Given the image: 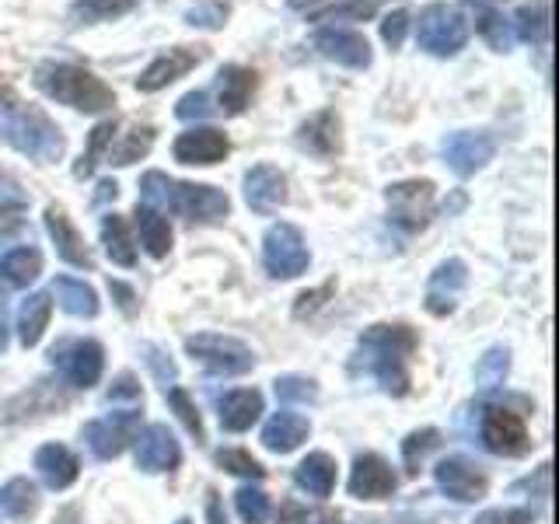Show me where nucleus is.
I'll return each instance as SVG.
<instances>
[{
  "mask_svg": "<svg viewBox=\"0 0 559 524\" xmlns=\"http://www.w3.org/2000/svg\"><path fill=\"white\" fill-rule=\"evenodd\" d=\"M419 336L409 325H371L357 340V354L349 371L354 374H374L378 384L389 395H406L409 392V357L416 354Z\"/></svg>",
  "mask_w": 559,
  "mask_h": 524,
  "instance_id": "obj_1",
  "label": "nucleus"
},
{
  "mask_svg": "<svg viewBox=\"0 0 559 524\" xmlns=\"http://www.w3.org/2000/svg\"><path fill=\"white\" fill-rule=\"evenodd\" d=\"M0 140L39 165L60 162L67 151V140L57 122L35 105H25L8 84H0Z\"/></svg>",
  "mask_w": 559,
  "mask_h": 524,
  "instance_id": "obj_2",
  "label": "nucleus"
},
{
  "mask_svg": "<svg viewBox=\"0 0 559 524\" xmlns=\"http://www.w3.org/2000/svg\"><path fill=\"white\" fill-rule=\"evenodd\" d=\"M140 196H144V203L154 210L162 206V210H171V214L197 221V224H217L227 217V210H231L227 192H221L214 186L175 182L165 171H147L144 179H140Z\"/></svg>",
  "mask_w": 559,
  "mask_h": 524,
  "instance_id": "obj_3",
  "label": "nucleus"
},
{
  "mask_svg": "<svg viewBox=\"0 0 559 524\" xmlns=\"http://www.w3.org/2000/svg\"><path fill=\"white\" fill-rule=\"evenodd\" d=\"M32 81L43 95L57 98V102L70 105V109L87 112V116H102L116 105V95H112L109 84H105L102 78H95L92 70H84L78 63H67V60L39 63Z\"/></svg>",
  "mask_w": 559,
  "mask_h": 524,
  "instance_id": "obj_4",
  "label": "nucleus"
},
{
  "mask_svg": "<svg viewBox=\"0 0 559 524\" xmlns=\"http://www.w3.org/2000/svg\"><path fill=\"white\" fill-rule=\"evenodd\" d=\"M186 354L203 364L210 374H221V378H238V374H249L255 367V354L241 340L231 336H217V332H200V336H189L186 340Z\"/></svg>",
  "mask_w": 559,
  "mask_h": 524,
  "instance_id": "obj_5",
  "label": "nucleus"
},
{
  "mask_svg": "<svg viewBox=\"0 0 559 524\" xmlns=\"http://www.w3.org/2000/svg\"><path fill=\"white\" fill-rule=\"evenodd\" d=\"M468 39V22L459 8L448 4H427L416 22V43L430 57H454Z\"/></svg>",
  "mask_w": 559,
  "mask_h": 524,
  "instance_id": "obj_6",
  "label": "nucleus"
},
{
  "mask_svg": "<svg viewBox=\"0 0 559 524\" xmlns=\"http://www.w3.org/2000/svg\"><path fill=\"white\" fill-rule=\"evenodd\" d=\"M308 245L294 224H273L262 238V266L276 279H294L308 270Z\"/></svg>",
  "mask_w": 559,
  "mask_h": 524,
  "instance_id": "obj_7",
  "label": "nucleus"
},
{
  "mask_svg": "<svg viewBox=\"0 0 559 524\" xmlns=\"http://www.w3.org/2000/svg\"><path fill=\"white\" fill-rule=\"evenodd\" d=\"M384 203H389V217L402 231H424L433 214V182L430 179H406L384 189Z\"/></svg>",
  "mask_w": 559,
  "mask_h": 524,
  "instance_id": "obj_8",
  "label": "nucleus"
},
{
  "mask_svg": "<svg viewBox=\"0 0 559 524\" xmlns=\"http://www.w3.org/2000/svg\"><path fill=\"white\" fill-rule=\"evenodd\" d=\"M483 444L500 458H521L532 451V437L524 427V416L507 406H489L483 416Z\"/></svg>",
  "mask_w": 559,
  "mask_h": 524,
  "instance_id": "obj_9",
  "label": "nucleus"
},
{
  "mask_svg": "<svg viewBox=\"0 0 559 524\" xmlns=\"http://www.w3.org/2000/svg\"><path fill=\"white\" fill-rule=\"evenodd\" d=\"M136 430H140V413L127 409V413L92 419L81 437L87 441V448H92L95 458L109 462V458H119V454L136 441Z\"/></svg>",
  "mask_w": 559,
  "mask_h": 524,
  "instance_id": "obj_10",
  "label": "nucleus"
},
{
  "mask_svg": "<svg viewBox=\"0 0 559 524\" xmlns=\"http://www.w3.org/2000/svg\"><path fill=\"white\" fill-rule=\"evenodd\" d=\"M52 364H60L63 378L74 389H95L105 371V349L95 340H74L60 349H52Z\"/></svg>",
  "mask_w": 559,
  "mask_h": 524,
  "instance_id": "obj_11",
  "label": "nucleus"
},
{
  "mask_svg": "<svg viewBox=\"0 0 559 524\" xmlns=\"http://www.w3.org/2000/svg\"><path fill=\"white\" fill-rule=\"evenodd\" d=\"M433 479L444 497L459 500V503H476L489 489L486 472L468 458H441L433 465Z\"/></svg>",
  "mask_w": 559,
  "mask_h": 524,
  "instance_id": "obj_12",
  "label": "nucleus"
},
{
  "mask_svg": "<svg viewBox=\"0 0 559 524\" xmlns=\"http://www.w3.org/2000/svg\"><path fill=\"white\" fill-rule=\"evenodd\" d=\"M206 57V49L203 46H175V49H165L162 57H154L147 63L144 74L136 78V87L144 95H154V92H162V87H168L171 81H179L186 78L192 67H200Z\"/></svg>",
  "mask_w": 559,
  "mask_h": 524,
  "instance_id": "obj_13",
  "label": "nucleus"
},
{
  "mask_svg": "<svg viewBox=\"0 0 559 524\" xmlns=\"http://www.w3.org/2000/svg\"><path fill=\"white\" fill-rule=\"evenodd\" d=\"M493 154H497V140L489 133L459 130L444 140V162L454 175H462V179L486 168L489 162H493Z\"/></svg>",
  "mask_w": 559,
  "mask_h": 524,
  "instance_id": "obj_14",
  "label": "nucleus"
},
{
  "mask_svg": "<svg viewBox=\"0 0 559 524\" xmlns=\"http://www.w3.org/2000/svg\"><path fill=\"white\" fill-rule=\"evenodd\" d=\"M314 49H319L325 60L349 67V70H367L374 60L371 43L354 28H319L314 32Z\"/></svg>",
  "mask_w": 559,
  "mask_h": 524,
  "instance_id": "obj_15",
  "label": "nucleus"
},
{
  "mask_svg": "<svg viewBox=\"0 0 559 524\" xmlns=\"http://www.w3.org/2000/svg\"><path fill=\"white\" fill-rule=\"evenodd\" d=\"M465 284H468V266H465L462 259L441 262V266L430 273V284H427V297H424L427 311L437 314V319L451 314L454 308H459V301H462Z\"/></svg>",
  "mask_w": 559,
  "mask_h": 524,
  "instance_id": "obj_16",
  "label": "nucleus"
},
{
  "mask_svg": "<svg viewBox=\"0 0 559 524\" xmlns=\"http://www.w3.org/2000/svg\"><path fill=\"white\" fill-rule=\"evenodd\" d=\"M245 203H249L259 217L276 214L287 203V179L276 165H255L245 171Z\"/></svg>",
  "mask_w": 559,
  "mask_h": 524,
  "instance_id": "obj_17",
  "label": "nucleus"
},
{
  "mask_svg": "<svg viewBox=\"0 0 559 524\" xmlns=\"http://www.w3.org/2000/svg\"><path fill=\"white\" fill-rule=\"evenodd\" d=\"M255 84H259V74L252 67H241V63H227L221 67L217 74V87H214V109L224 112V116H241L249 109V102L255 95Z\"/></svg>",
  "mask_w": 559,
  "mask_h": 524,
  "instance_id": "obj_18",
  "label": "nucleus"
},
{
  "mask_svg": "<svg viewBox=\"0 0 559 524\" xmlns=\"http://www.w3.org/2000/svg\"><path fill=\"white\" fill-rule=\"evenodd\" d=\"M395 472L392 465L381 458V454H360V458L354 462V472H349V497L357 500H384L395 493Z\"/></svg>",
  "mask_w": 559,
  "mask_h": 524,
  "instance_id": "obj_19",
  "label": "nucleus"
},
{
  "mask_svg": "<svg viewBox=\"0 0 559 524\" xmlns=\"http://www.w3.org/2000/svg\"><path fill=\"white\" fill-rule=\"evenodd\" d=\"M227 151H231V144H227V136L214 127H197V130H186L175 136V162L182 165H217L227 157Z\"/></svg>",
  "mask_w": 559,
  "mask_h": 524,
  "instance_id": "obj_20",
  "label": "nucleus"
},
{
  "mask_svg": "<svg viewBox=\"0 0 559 524\" xmlns=\"http://www.w3.org/2000/svg\"><path fill=\"white\" fill-rule=\"evenodd\" d=\"M46 231H49L52 245H57V255L63 262H70V266H78V270H95V259H92V252H87L81 231L70 224L63 206H57V203L46 206Z\"/></svg>",
  "mask_w": 559,
  "mask_h": 524,
  "instance_id": "obj_21",
  "label": "nucleus"
},
{
  "mask_svg": "<svg viewBox=\"0 0 559 524\" xmlns=\"http://www.w3.org/2000/svg\"><path fill=\"white\" fill-rule=\"evenodd\" d=\"M182 462V448L165 424H154L136 437V465L144 472H171Z\"/></svg>",
  "mask_w": 559,
  "mask_h": 524,
  "instance_id": "obj_22",
  "label": "nucleus"
},
{
  "mask_svg": "<svg viewBox=\"0 0 559 524\" xmlns=\"http://www.w3.org/2000/svg\"><path fill=\"white\" fill-rule=\"evenodd\" d=\"M297 147L314 154V157H332L343 151V133H340V116L332 109L314 112L297 127Z\"/></svg>",
  "mask_w": 559,
  "mask_h": 524,
  "instance_id": "obj_23",
  "label": "nucleus"
},
{
  "mask_svg": "<svg viewBox=\"0 0 559 524\" xmlns=\"http://www.w3.org/2000/svg\"><path fill=\"white\" fill-rule=\"evenodd\" d=\"M35 472H39V479L49 489H67L78 483L81 462H78V454L63 444H43L35 451Z\"/></svg>",
  "mask_w": 559,
  "mask_h": 524,
  "instance_id": "obj_24",
  "label": "nucleus"
},
{
  "mask_svg": "<svg viewBox=\"0 0 559 524\" xmlns=\"http://www.w3.org/2000/svg\"><path fill=\"white\" fill-rule=\"evenodd\" d=\"M311 433V424L297 413H276L266 427H262V448L273 454H290L294 448H301Z\"/></svg>",
  "mask_w": 559,
  "mask_h": 524,
  "instance_id": "obj_25",
  "label": "nucleus"
},
{
  "mask_svg": "<svg viewBox=\"0 0 559 524\" xmlns=\"http://www.w3.org/2000/svg\"><path fill=\"white\" fill-rule=\"evenodd\" d=\"M294 483L297 489H305L308 497L325 500L332 489H336V462H332L325 451H311L308 458L294 468Z\"/></svg>",
  "mask_w": 559,
  "mask_h": 524,
  "instance_id": "obj_26",
  "label": "nucleus"
},
{
  "mask_svg": "<svg viewBox=\"0 0 559 524\" xmlns=\"http://www.w3.org/2000/svg\"><path fill=\"white\" fill-rule=\"evenodd\" d=\"M262 416V392L255 389H238L221 398V427L231 433L252 430V424Z\"/></svg>",
  "mask_w": 559,
  "mask_h": 524,
  "instance_id": "obj_27",
  "label": "nucleus"
},
{
  "mask_svg": "<svg viewBox=\"0 0 559 524\" xmlns=\"http://www.w3.org/2000/svg\"><path fill=\"white\" fill-rule=\"evenodd\" d=\"M39 273H43V252L32 249V245H22V249H11L0 255V279L14 290L35 284Z\"/></svg>",
  "mask_w": 559,
  "mask_h": 524,
  "instance_id": "obj_28",
  "label": "nucleus"
},
{
  "mask_svg": "<svg viewBox=\"0 0 559 524\" xmlns=\"http://www.w3.org/2000/svg\"><path fill=\"white\" fill-rule=\"evenodd\" d=\"M49 314H52V297H49L46 290L25 297L22 311H17V340H22L25 349L39 346L43 332H46V325H49Z\"/></svg>",
  "mask_w": 559,
  "mask_h": 524,
  "instance_id": "obj_29",
  "label": "nucleus"
},
{
  "mask_svg": "<svg viewBox=\"0 0 559 524\" xmlns=\"http://www.w3.org/2000/svg\"><path fill=\"white\" fill-rule=\"evenodd\" d=\"M133 221H136V227H140V241H144L147 255L165 259L168 249H171V227H168V221L162 217V210H154V206H147V203H136Z\"/></svg>",
  "mask_w": 559,
  "mask_h": 524,
  "instance_id": "obj_30",
  "label": "nucleus"
},
{
  "mask_svg": "<svg viewBox=\"0 0 559 524\" xmlns=\"http://www.w3.org/2000/svg\"><path fill=\"white\" fill-rule=\"evenodd\" d=\"M52 294H57V301L67 314H74V319H95L98 314V294L84 284V279H74V276H57V284H52Z\"/></svg>",
  "mask_w": 559,
  "mask_h": 524,
  "instance_id": "obj_31",
  "label": "nucleus"
},
{
  "mask_svg": "<svg viewBox=\"0 0 559 524\" xmlns=\"http://www.w3.org/2000/svg\"><path fill=\"white\" fill-rule=\"evenodd\" d=\"M102 245H105V252H109V259L116 262V266H136V245H133L127 221H122L119 214L102 217Z\"/></svg>",
  "mask_w": 559,
  "mask_h": 524,
  "instance_id": "obj_32",
  "label": "nucleus"
},
{
  "mask_svg": "<svg viewBox=\"0 0 559 524\" xmlns=\"http://www.w3.org/2000/svg\"><path fill=\"white\" fill-rule=\"evenodd\" d=\"M39 511V489L28 479H11L0 486V514H8L14 521H28Z\"/></svg>",
  "mask_w": 559,
  "mask_h": 524,
  "instance_id": "obj_33",
  "label": "nucleus"
},
{
  "mask_svg": "<svg viewBox=\"0 0 559 524\" xmlns=\"http://www.w3.org/2000/svg\"><path fill=\"white\" fill-rule=\"evenodd\" d=\"M151 147H154V127H147V122H136V127H130V133H122L119 144L109 147L105 162L116 165V168H127V165L140 162V157H147Z\"/></svg>",
  "mask_w": 559,
  "mask_h": 524,
  "instance_id": "obj_34",
  "label": "nucleus"
},
{
  "mask_svg": "<svg viewBox=\"0 0 559 524\" xmlns=\"http://www.w3.org/2000/svg\"><path fill=\"white\" fill-rule=\"evenodd\" d=\"M514 28L518 39L532 43V46H546L549 39V0H532L514 14Z\"/></svg>",
  "mask_w": 559,
  "mask_h": 524,
  "instance_id": "obj_35",
  "label": "nucleus"
},
{
  "mask_svg": "<svg viewBox=\"0 0 559 524\" xmlns=\"http://www.w3.org/2000/svg\"><path fill=\"white\" fill-rule=\"evenodd\" d=\"M133 4H136V0H74V4H70V22H74V25L109 22V17L133 11Z\"/></svg>",
  "mask_w": 559,
  "mask_h": 524,
  "instance_id": "obj_36",
  "label": "nucleus"
},
{
  "mask_svg": "<svg viewBox=\"0 0 559 524\" xmlns=\"http://www.w3.org/2000/svg\"><path fill=\"white\" fill-rule=\"evenodd\" d=\"M472 8H476V28H479V35L483 39L493 46L497 52H507L514 46V32H511V22H507L503 14H497V11H489V8H483V4H476L472 0Z\"/></svg>",
  "mask_w": 559,
  "mask_h": 524,
  "instance_id": "obj_37",
  "label": "nucleus"
},
{
  "mask_svg": "<svg viewBox=\"0 0 559 524\" xmlns=\"http://www.w3.org/2000/svg\"><path fill=\"white\" fill-rule=\"evenodd\" d=\"M112 133H116V119H105V122H98V127L92 130V140H87V151L81 154V162L74 165V175H78V179H87V175L95 171V165L102 162V157L109 154V147H112Z\"/></svg>",
  "mask_w": 559,
  "mask_h": 524,
  "instance_id": "obj_38",
  "label": "nucleus"
},
{
  "mask_svg": "<svg viewBox=\"0 0 559 524\" xmlns=\"http://www.w3.org/2000/svg\"><path fill=\"white\" fill-rule=\"evenodd\" d=\"M441 448V430L433 427H424V430H413L406 441H402V462H406V472L409 476H416L419 465H424V458L430 451Z\"/></svg>",
  "mask_w": 559,
  "mask_h": 524,
  "instance_id": "obj_39",
  "label": "nucleus"
},
{
  "mask_svg": "<svg viewBox=\"0 0 559 524\" xmlns=\"http://www.w3.org/2000/svg\"><path fill=\"white\" fill-rule=\"evenodd\" d=\"M227 17H231V4L227 0H197V4L186 8V25L192 28L217 32L227 25Z\"/></svg>",
  "mask_w": 559,
  "mask_h": 524,
  "instance_id": "obj_40",
  "label": "nucleus"
},
{
  "mask_svg": "<svg viewBox=\"0 0 559 524\" xmlns=\"http://www.w3.org/2000/svg\"><path fill=\"white\" fill-rule=\"evenodd\" d=\"M507 371H511V349H507V346H493L479 360V367H476L479 389H500V384L507 381Z\"/></svg>",
  "mask_w": 559,
  "mask_h": 524,
  "instance_id": "obj_41",
  "label": "nucleus"
},
{
  "mask_svg": "<svg viewBox=\"0 0 559 524\" xmlns=\"http://www.w3.org/2000/svg\"><path fill=\"white\" fill-rule=\"evenodd\" d=\"M165 398H168V406H171L175 413H179V419L186 424V430L203 444V441H206V430H203L200 409H197V402L189 398V392H186V389H165Z\"/></svg>",
  "mask_w": 559,
  "mask_h": 524,
  "instance_id": "obj_42",
  "label": "nucleus"
},
{
  "mask_svg": "<svg viewBox=\"0 0 559 524\" xmlns=\"http://www.w3.org/2000/svg\"><path fill=\"white\" fill-rule=\"evenodd\" d=\"M235 507L245 524H266L270 521V497L262 493V489H252V486H241L235 493Z\"/></svg>",
  "mask_w": 559,
  "mask_h": 524,
  "instance_id": "obj_43",
  "label": "nucleus"
},
{
  "mask_svg": "<svg viewBox=\"0 0 559 524\" xmlns=\"http://www.w3.org/2000/svg\"><path fill=\"white\" fill-rule=\"evenodd\" d=\"M273 392H276L280 402H301V406H308V402H319V384H314L311 378H297V374L276 378Z\"/></svg>",
  "mask_w": 559,
  "mask_h": 524,
  "instance_id": "obj_44",
  "label": "nucleus"
},
{
  "mask_svg": "<svg viewBox=\"0 0 559 524\" xmlns=\"http://www.w3.org/2000/svg\"><path fill=\"white\" fill-rule=\"evenodd\" d=\"M378 8H381V0H346L340 8L314 11L311 22H343V17H349V22H367Z\"/></svg>",
  "mask_w": 559,
  "mask_h": 524,
  "instance_id": "obj_45",
  "label": "nucleus"
},
{
  "mask_svg": "<svg viewBox=\"0 0 559 524\" xmlns=\"http://www.w3.org/2000/svg\"><path fill=\"white\" fill-rule=\"evenodd\" d=\"M217 465L227 468L231 476H241V479H262L266 476V468H262L249 451L241 448H227V451H217Z\"/></svg>",
  "mask_w": 559,
  "mask_h": 524,
  "instance_id": "obj_46",
  "label": "nucleus"
},
{
  "mask_svg": "<svg viewBox=\"0 0 559 524\" xmlns=\"http://www.w3.org/2000/svg\"><path fill=\"white\" fill-rule=\"evenodd\" d=\"M214 98H210V92H189L179 98V105H175V116L179 119H206V116H214Z\"/></svg>",
  "mask_w": 559,
  "mask_h": 524,
  "instance_id": "obj_47",
  "label": "nucleus"
},
{
  "mask_svg": "<svg viewBox=\"0 0 559 524\" xmlns=\"http://www.w3.org/2000/svg\"><path fill=\"white\" fill-rule=\"evenodd\" d=\"M472 524H535L532 507H500V511H486Z\"/></svg>",
  "mask_w": 559,
  "mask_h": 524,
  "instance_id": "obj_48",
  "label": "nucleus"
},
{
  "mask_svg": "<svg viewBox=\"0 0 559 524\" xmlns=\"http://www.w3.org/2000/svg\"><path fill=\"white\" fill-rule=\"evenodd\" d=\"M122 398H130L133 406H144V392H140V384H136L133 374H119L112 381V389L105 392V402H109V406H116V402H122Z\"/></svg>",
  "mask_w": 559,
  "mask_h": 524,
  "instance_id": "obj_49",
  "label": "nucleus"
},
{
  "mask_svg": "<svg viewBox=\"0 0 559 524\" xmlns=\"http://www.w3.org/2000/svg\"><path fill=\"white\" fill-rule=\"evenodd\" d=\"M406 25H409V14L402 11V8L392 11V14H384V22H381V39H384V46L399 49L402 39H406Z\"/></svg>",
  "mask_w": 559,
  "mask_h": 524,
  "instance_id": "obj_50",
  "label": "nucleus"
},
{
  "mask_svg": "<svg viewBox=\"0 0 559 524\" xmlns=\"http://www.w3.org/2000/svg\"><path fill=\"white\" fill-rule=\"evenodd\" d=\"M147 364H151V371H154V378L157 381H162L165 384V389H168V384L175 381V378H179V371H175V364L162 354V349H157V346H147Z\"/></svg>",
  "mask_w": 559,
  "mask_h": 524,
  "instance_id": "obj_51",
  "label": "nucleus"
},
{
  "mask_svg": "<svg viewBox=\"0 0 559 524\" xmlns=\"http://www.w3.org/2000/svg\"><path fill=\"white\" fill-rule=\"evenodd\" d=\"M549 476H552V465H538L535 468V479H521L514 483V493H521V489H532V493H538V500H546L549 497Z\"/></svg>",
  "mask_w": 559,
  "mask_h": 524,
  "instance_id": "obj_52",
  "label": "nucleus"
},
{
  "mask_svg": "<svg viewBox=\"0 0 559 524\" xmlns=\"http://www.w3.org/2000/svg\"><path fill=\"white\" fill-rule=\"evenodd\" d=\"M329 290H332V284H325L322 290H311V294H301V297H297V305H294V314H297V319H305L308 311L319 308V305H322V297H325Z\"/></svg>",
  "mask_w": 559,
  "mask_h": 524,
  "instance_id": "obj_53",
  "label": "nucleus"
},
{
  "mask_svg": "<svg viewBox=\"0 0 559 524\" xmlns=\"http://www.w3.org/2000/svg\"><path fill=\"white\" fill-rule=\"evenodd\" d=\"M109 290H112V297H119L116 305L122 308V314H133V311H136V305H133V301H136V294H133L127 284H119V279H109Z\"/></svg>",
  "mask_w": 559,
  "mask_h": 524,
  "instance_id": "obj_54",
  "label": "nucleus"
},
{
  "mask_svg": "<svg viewBox=\"0 0 559 524\" xmlns=\"http://www.w3.org/2000/svg\"><path fill=\"white\" fill-rule=\"evenodd\" d=\"M290 524H336V517L319 514V511H297V507H290Z\"/></svg>",
  "mask_w": 559,
  "mask_h": 524,
  "instance_id": "obj_55",
  "label": "nucleus"
},
{
  "mask_svg": "<svg viewBox=\"0 0 559 524\" xmlns=\"http://www.w3.org/2000/svg\"><path fill=\"white\" fill-rule=\"evenodd\" d=\"M206 517H210V524H227V514L221 507L217 489H206Z\"/></svg>",
  "mask_w": 559,
  "mask_h": 524,
  "instance_id": "obj_56",
  "label": "nucleus"
},
{
  "mask_svg": "<svg viewBox=\"0 0 559 524\" xmlns=\"http://www.w3.org/2000/svg\"><path fill=\"white\" fill-rule=\"evenodd\" d=\"M119 196V186L112 182V179H105V182H98V192H95V203H109V200H116Z\"/></svg>",
  "mask_w": 559,
  "mask_h": 524,
  "instance_id": "obj_57",
  "label": "nucleus"
},
{
  "mask_svg": "<svg viewBox=\"0 0 559 524\" xmlns=\"http://www.w3.org/2000/svg\"><path fill=\"white\" fill-rule=\"evenodd\" d=\"M8 349V301L4 294H0V354Z\"/></svg>",
  "mask_w": 559,
  "mask_h": 524,
  "instance_id": "obj_58",
  "label": "nucleus"
},
{
  "mask_svg": "<svg viewBox=\"0 0 559 524\" xmlns=\"http://www.w3.org/2000/svg\"><path fill=\"white\" fill-rule=\"evenodd\" d=\"M319 4H322V0H287L290 11H314Z\"/></svg>",
  "mask_w": 559,
  "mask_h": 524,
  "instance_id": "obj_59",
  "label": "nucleus"
},
{
  "mask_svg": "<svg viewBox=\"0 0 559 524\" xmlns=\"http://www.w3.org/2000/svg\"><path fill=\"white\" fill-rule=\"evenodd\" d=\"M78 521V511H74V507H67V511L60 514V524H74Z\"/></svg>",
  "mask_w": 559,
  "mask_h": 524,
  "instance_id": "obj_60",
  "label": "nucleus"
},
{
  "mask_svg": "<svg viewBox=\"0 0 559 524\" xmlns=\"http://www.w3.org/2000/svg\"><path fill=\"white\" fill-rule=\"evenodd\" d=\"M175 524H192V521H189V517H179V521H175Z\"/></svg>",
  "mask_w": 559,
  "mask_h": 524,
  "instance_id": "obj_61",
  "label": "nucleus"
}]
</instances>
